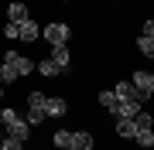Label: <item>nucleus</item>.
<instances>
[{"mask_svg":"<svg viewBox=\"0 0 154 150\" xmlns=\"http://www.w3.org/2000/svg\"><path fill=\"white\" fill-rule=\"evenodd\" d=\"M45 99H48L45 92H31V96H28V116H24V123H28L31 130L41 126V123L48 119V116H45Z\"/></svg>","mask_w":154,"mask_h":150,"instance_id":"obj_1","label":"nucleus"},{"mask_svg":"<svg viewBox=\"0 0 154 150\" xmlns=\"http://www.w3.org/2000/svg\"><path fill=\"white\" fill-rule=\"evenodd\" d=\"M41 38L48 41L51 48H58V45H69V38H72V28H69V24H62V21H51V24H45V28H41Z\"/></svg>","mask_w":154,"mask_h":150,"instance_id":"obj_2","label":"nucleus"},{"mask_svg":"<svg viewBox=\"0 0 154 150\" xmlns=\"http://www.w3.org/2000/svg\"><path fill=\"white\" fill-rule=\"evenodd\" d=\"M130 85L137 89V96H140L144 102H147L151 96H154V75H151V72H144V68H140V72H134V75H130Z\"/></svg>","mask_w":154,"mask_h":150,"instance_id":"obj_3","label":"nucleus"},{"mask_svg":"<svg viewBox=\"0 0 154 150\" xmlns=\"http://www.w3.org/2000/svg\"><path fill=\"white\" fill-rule=\"evenodd\" d=\"M4 61L14 68V72H17V78L34 72V61H31V58H24V55H17V51H7V55H4Z\"/></svg>","mask_w":154,"mask_h":150,"instance_id":"obj_4","label":"nucleus"},{"mask_svg":"<svg viewBox=\"0 0 154 150\" xmlns=\"http://www.w3.org/2000/svg\"><path fill=\"white\" fill-rule=\"evenodd\" d=\"M65 150H96L93 147V133H89V130H72Z\"/></svg>","mask_w":154,"mask_h":150,"instance_id":"obj_5","label":"nucleus"},{"mask_svg":"<svg viewBox=\"0 0 154 150\" xmlns=\"http://www.w3.org/2000/svg\"><path fill=\"white\" fill-rule=\"evenodd\" d=\"M65 113H69V102L62 99V96H48V99H45V116L55 119V116H65Z\"/></svg>","mask_w":154,"mask_h":150,"instance_id":"obj_6","label":"nucleus"},{"mask_svg":"<svg viewBox=\"0 0 154 150\" xmlns=\"http://www.w3.org/2000/svg\"><path fill=\"white\" fill-rule=\"evenodd\" d=\"M7 21H11V24H24V21H31V10L21 4V0H11V7H7Z\"/></svg>","mask_w":154,"mask_h":150,"instance_id":"obj_7","label":"nucleus"},{"mask_svg":"<svg viewBox=\"0 0 154 150\" xmlns=\"http://www.w3.org/2000/svg\"><path fill=\"white\" fill-rule=\"evenodd\" d=\"M110 92L116 96V99H134V102H140V106H144V99L137 96V89H134V85H130V78H127V82H116V85H113Z\"/></svg>","mask_w":154,"mask_h":150,"instance_id":"obj_8","label":"nucleus"},{"mask_svg":"<svg viewBox=\"0 0 154 150\" xmlns=\"http://www.w3.org/2000/svg\"><path fill=\"white\" fill-rule=\"evenodd\" d=\"M17 38H21V41H38V38H41L38 21H24V24H17Z\"/></svg>","mask_w":154,"mask_h":150,"instance_id":"obj_9","label":"nucleus"},{"mask_svg":"<svg viewBox=\"0 0 154 150\" xmlns=\"http://www.w3.org/2000/svg\"><path fill=\"white\" fill-rule=\"evenodd\" d=\"M134 133H137L134 119H127V116H116V137H120V140H134Z\"/></svg>","mask_w":154,"mask_h":150,"instance_id":"obj_10","label":"nucleus"},{"mask_svg":"<svg viewBox=\"0 0 154 150\" xmlns=\"http://www.w3.org/2000/svg\"><path fill=\"white\" fill-rule=\"evenodd\" d=\"M51 61L62 68V75H65V68L72 65V55H69V48L65 45H58V48H51Z\"/></svg>","mask_w":154,"mask_h":150,"instance_id":"obj_11","label":"nucleus"},{"mask_svg":"<svg viewBox=\"0 0 154 150\" xmlns=\"http://www.w3.org/2000/svg\"><path fill=\"white\" fill-rule=\"evenodd\" d=\"M137 109H144L140 102H134V99H116V116H137Z\"/></svg>","mask_w":154,"mask_h":150,"instance_id":"obj_12","label":"nucleus"},{"mask_svg":"<svg viewBox=\"0 0 154 150\" xmlns=\"http://www.w3.org/2000/svg\"><path fill=\"white\" fill-rule=\"evenodd\" d=\"M7 133L28 143V137H31V126H28V123H24V119H17V123H11V126H7Z\"/></svg>","mask_w":154,"mask_h":150,"instance_id":"obj_13","label":"nucleus"},{"mask_svg":"<svg viewBox=\"0 0 154 150\" xmlns=\"http://www.w3.org/2000/svg\"><path fill=\"white\" fill-rule=\"evenodd\" d=\"M34 68H38V72H41L45 78H58V75H62V68H58V65H55V61H51V58L38 61V65H34Z\"/></svg>","mask_w":154,"mask_h":150,"instance_id":"obj_14","label":"nucleus"},{"mask_svg":"<svg viewBox=\"0 0 154 150\" xmlns=\"http://www.w3.org/2000/svg\"><path fill=\"white\" fill-rule=\"evenodd\" d=\"M134 143L144 147V150H151L154 147V130H137V133H134Z\"/></svg>","mask_w":154,"mask_h":150,"instance_id":"obj_15","label":"nucleus"},{"mask_svg":"<svg viewBox=\"0 0 154 150\" xmlns=\"http://www.w3.org/2000/svg\"><path fill=\"white\" fill-rule=\"evenodd\" d=\"M130 119H134L137 130H151V126H154V116H151L147 109H137V116H130Z\"/></svg>","mask_w":154,"mask_h":150,"instance_id":"obj_16","label":"nucleus"},{"mask_svg":"<svg viewBox=\"0 0 154 150\" xmlns=\"http://www.w3.org/2000/svg\"><path fill=\"white\" fill-rule=\"evenodd\" d=\"M99 106H103L106 113H113V116H116V96H113L110 89H106V92H99Z\"/></svg>","mask_w":154,"mask_h":150,"instance_id":"obj_17","label":"nucleus"},{"mask_svg":"<svg viewBox=\"0 0 154 150\" xmlns=\"http://www.w3.org/2000/svg\"><path fill=\"white\" fill-rule=\"evenodd\" d=\"M11 82H17V72L4 61V65H0V85H11Z\"/></svg>","mask_w":154,"mask_h":150,"instance_id":"obj_18","label":"nucleus"},{"mask_svg":"<svg viewBox=\"0 0 154 150\" xmlns=\"http://www.w3.org/2000/svg\"><path fill=\"white\" fill-rule=\"evenodd\" d=\"M69 137H72V130H55V137H51V143H55L58 150H65V147H69Z\"/></svg>","mask_w":154,"mask_h":150,"instance_id":"obj_19","label":"nucleus"},{"mask_svg":"<svg viewBox=\"0 0 154 150\" xmlns=\"http://www.w3.org/2000/svg\"><path fill=\"white\" fill-rule=\"evenodd\" d=\"M0 150H24V140H17V137L7 133L4 140H0Z\"/></svg>","mask_w":154,"mask_h":150,"instance_id":"obj_20","label":"nucleus"},{"mask_svg":"<svg viewBox=\"0 0 154 150\" xmlns=\"http://www.w3.org/2000/svg\"><path fill=\"white\" fill-rule=\"evenodd\" d=\"M137 51H140V55H154V38H144V34H140V38H137Z\"/></svg>","mask_w":154,"mask_h":150,"instance_id":"obj_21","label":"nucleus"},{"mask_svg":"<svg viewBox=\"0 0 154 150\" xmlns=\"http://www.w3.org/2000/svg\"><path fill=\"white\" fill-rule=\"evenodd\" d=\"M21 116H17V109H0V123L4 126H11V123H17Z\"/></svg>","mask_w":154,"mask_h":150,"instance_id":"obj_22","label":"nucleus"},{"mask_svg":"<svg viewBox=\"0 0 154 150\" xmlns=\"http://www.w3.org/2000/svg\"><path fill=\"white\" fill-rule=\"evenodd\" d=\"M4 38H7V41H14V38H17V24H11V21L4 24Z\"/></svg>","mask_w":154,"mask_h":150,"instance_id":"obj_23","label":"nucleus"},{"mask_svg":"<svg viewBox=\"0 0 154 150\" xmlns=\"http://www.w3.org/2000/svg\"><path fill=\"white\" fill-rule=\"evenodd\" d=\"M144 38H154V21H144V28H140Z\"/></svg>","mask_w":154,"mask_h":150,"instance_id":"obj_24","label":"nucleus"},{"mask_svg":"<svg viewBox=\"0 0 154 150\" xmlns=\"http://www.w3.org/2000/svg\"><path fill=\"white\" fill-rule=\"evenodd\" d=\"M0 99H4V85H0Z\"/></svg>","mask_w":154,"mask_h":150,"instance_id":"obj_25","label":"nucleus"}]
</instances>
